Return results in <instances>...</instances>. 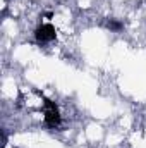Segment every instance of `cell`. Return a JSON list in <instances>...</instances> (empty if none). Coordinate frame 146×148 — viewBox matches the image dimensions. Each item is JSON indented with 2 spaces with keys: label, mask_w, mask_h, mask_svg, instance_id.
<instances>
[{
  "label": "cell",
  "mask_w": 146,
  "mask_h": 148,
  "mask_svg": "<svg viewBox=\"0 0 146 148\" xmlns=\"http://www.w3.org/2000/svg\"><path fill=\"white\" fill-rule=\"evenodd\" d=\"M35 38L40 43H46V41H52L57 38V31L52 24H41L35 29Z\"/></svg>",
  "instance_id": "cell-2"
},
{
  "label": "cell",
  "mask_w": 146,
  "mask_h": 148,
  "mask_svg": "<svg viewBox=\"0 0 146 148\" xmlns=\"http://www.w3.org/2000/svg\"><path fill=\"white\" fill-rule=\"evenodd\" d=\"M107 28L112 29V31H120V29L124 28V24H122V23H119V21H112V19H110L108 23H107Z\"/></svg>",
  "instance_id": "cell-3"
},
{
  "label": "cell",
  "mask_w": 146,
  "mask_h": 148,
  "mask_svg": "<svg viewBox=\"0 0 146 148\" xmlns=\"http://www.w3.org/2000/svg\"><path fill=\"white\" fill-rule=\"evenodd\" d=\"M43 102H45V124L48 127H59L60 122H62L59 107L55 105V102H52L46 97H43Z\"/></svg>",
  "instance_id": "cell-1"
}]
</instances>
